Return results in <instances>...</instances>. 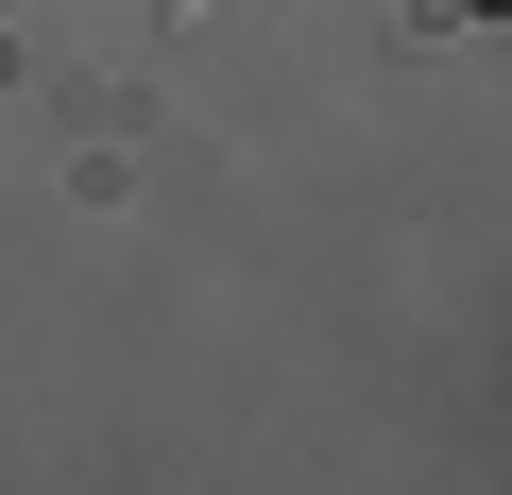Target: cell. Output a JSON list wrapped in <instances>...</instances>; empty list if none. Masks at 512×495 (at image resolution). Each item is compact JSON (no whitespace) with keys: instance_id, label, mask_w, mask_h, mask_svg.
<instances>
[{"instance_id":"obj_1","label":"cell","mask_w":512,"mask_h":495,"mask_svg":"<svg viewBox=\"0 0 512 495\" xmlns=\"http://www.w3.org/2000/svg\"><path fill=\"white\" fill-rule=\"evenodd\" d=\"M461 18H512V0H461Z\"/></svg>"}]
</instances>
